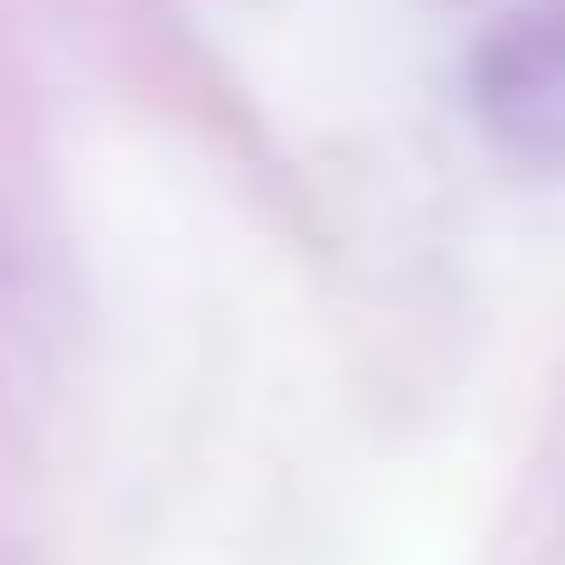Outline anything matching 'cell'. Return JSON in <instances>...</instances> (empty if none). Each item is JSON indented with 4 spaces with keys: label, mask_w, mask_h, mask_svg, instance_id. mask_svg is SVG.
Returning a JSON list of instances; mask_svg holds the SVG:
<instances>
[{
    "label": "cell",
    "mask_w": 565,
    "mask_h": 565,
    "mask_svg": "<svg viewBox=\"0 0 565 565\" xmlns=\"http://www.w3.org/2000/svg\"><path fill=\"white\" fill-rule=\"evenodd\" d=\"M471 104L509 161L565 170V0H527L519 20L490 29L471 66Z\"/></svg>",
    "instance_id": "cell-1"
}]
</instances>
